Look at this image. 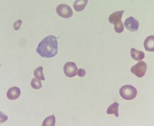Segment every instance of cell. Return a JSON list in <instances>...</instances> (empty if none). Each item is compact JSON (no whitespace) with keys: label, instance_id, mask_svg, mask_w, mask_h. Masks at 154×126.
Wrapping results in <instances>:
<instances>
[{"label":"cell","instance_id":"18","mask_svg":"<svg viewBox=\"0 0 154 126\" xmlns=\"http://www.w3.org/2000/svg\"><path fill=\"white\" fill-rule=\"evenodd\" d=\"M77 75H79V77H84L86 75V70L83 69V68H79L77 71Z\"/></svg>","mask_w":154,"mask_h":126},{"label":"cell","instance_id":"15","mask_svg":"<svg viewBox=\"0 0 154 126\" xmlns=\"http://www.w3.org/2000/svg\"><path fill=\"white\" fill-rule=\"evenodd\" d=\"M114 29L117 33H122L124 31V25L122 22V21H119L114 24Z\"/></svg>","mask_w":154,"mask_h":126},{"label":"cell","instance_id":"7","mask_svg":"<svg viewBox=\"0 0 154 126\" xmlns=\"http://www.w3.org/2000/svg\"><path fill=\"white\" fill-rule=\"evenodd\" d=\"M7 98L9 100H16L17 98H19L20 94H21V91L19 87H14L10 88L7 91Z\"/></svg>","mask_w":154,"mask_h":126},{"label":"cell","instance_id":"3","mask_svg":"<svg viewBox=\"0 0 154 126\" xmlns=\"http://www.w3.org/2000/svg\"><path fill=\"white\" fill-rule=\"evenodd\" d=\"M147 70L146 63L143 61H139L138 63L133 65L130 71L133 74H134L137 77L143 78L145 75Z\"/></svg>","mask_w":154,"mask_h":126},{"label":"cell","instance_id":"14","mask_svg":"<svg viewBox=\"0 0 154 126\" xmlns=\"http://www.w3.org/2000/svg\"><path fill=\"white\" fill-rule=\"evenodd\" d=\"M34 76L36 79L38 80H45V77H44L43 74V68L42 66H39L38 68H36L35 71H34Z\"/></svg>","mask_w":154,"mask_h":126},{"label":"cell","instance_id":"10","mask_svg":"<svg viewBox=\"0 0 154 126\" xmlns=\"http://www.w3.org/2000/svg\"><path fill=\"white\" fill-rule=\"evenodd\" d=\"M130 55L131 57L136 61H142L145 58V53L142 51H139L134 48L130 49Z\"/></svg>","mask_w":154,"mask_h":126},{"label":"cell","instance_id":"2","mask_svg":"<svg viewBox=\"0 0 154 126\" xmlns=\"http://www.w3.org/2000/svg\"><path fill=\"white\" fill-rule=\"evenodd\" d=\"M120 96L125 100H133L137 95V88L130 85H126L120 88L119 89Z\"/></svg>","mask_w":154,"mask_h":126},{"label":"cell","instance_id":"16","mask_svg":"<svg viewBox=\"0 0 154 126\" xmlns=\"http://www.w3.org/2000/svg\"><path fill=\"white\" fill-rule=\"evenodd\" d=\"M31 86L34 89H40L42 86L40 80H38L36 79H32L31 80Z\"/></svg>","mask_w":154,"mask_h":126},{"label":"cell","instance_id":"13","mask_svg":"<svg viewBox=\"0 0 154 126\" xmlns=\"http://www.w3.org/2000/svg\"><path fill=\"white\" fill-rule=\"evenodd\" d=\"M56 123V117L54 115L49 116L45 118L42 122V126H54Z\"/></svg>","mask_w":154,"mask_h":126},{"label":"cell","instance_id":"17","mask_svg":"<svg viewBox=\"0 0 154 126\" xmlns=\"http://www.w3.org/2000/svg\"><path fill=\"white\" fill-rule=\"evenodd\" d=\"M22 23H23V21H22L21 20H17V21L14 23V25H13V28H14L15 30H19V28H20V27H21Z\"/></svg>","mask_w":154,"mask_h":126},{"label":"cell","instance_id":"12","mask_svg":"<svg viewBox=\"0 0 154 126\" xmlns=\"http://www.w3.org/2000/svg\"><path fill=\"white\" fill-rule=\"evenodd\" d=\"M87 4L88 0H76L73 3V8L76 12H82L84 10Z\"/></svg>","mask_w":154,"mask_h":126},{"label":"cell","instance_id":"11","mask_svg":"<svg viewBox=\"0 0 154 126\" xmlns=\"http://www.w3.org/2000/svg\"><path fill=\"white\" fill-rule=\"evenodd\" d=\"M119 104L118 102H114L108 107L106 113L109 115H115L116 117L118 118L119 117Z\"/></svg>","mask_w":154,"mask_h":126},{"label":"cell","instance_id":"9","mask_svg":"<svg viewBox=\"0 0 154 126\" xmlns=\"http://www.w3.org/2000/svg\"><path fill=\"white\" fill-rule=\"evenodd\" d=\"M144 48L146 51L154 52V36L149 35L144 41Z\"/></svg>","mask_w":154,"mask_h":126},{"label":"cell","instance_id":"8","mask_svg":"<svg viewBox=\"0 0 154 126\" xmlns=\"http://www.w3.org/2000/svg\"><path fill=\"white\" fill-rule=\"evenodd\" d=\"M123 13H124V11L123 10L117 11V12H113V13H112V14L109 16V22L111 24H115V23L121 21Z\"/></svg>","mask_w":154,"mask_h":126},{"label":"cell","instance_id":"5","mask_svg":"<svg viewBox=\"0 0 154 126\" xmlns=\"http://www.w3.org/2000/svg\"><path fill=\"white\" fill-rule=\"evenodd\" d=\"M78 68L75 62H68L63 66V72L65 75L69 78H73L77 75Z\"/></svg>","mask_w":154,"mask_h":126},{"label":"cell","instance_id":"1","mask_svg":"<svg viewBox=\"0 0 154 126\" xmlns=\"http://www.w3.org/2000/svg\"><path fill=\"white\" fill-rule=\"evenodd\" d=\"M58 40L55 35L45 37L36 48V52L42 58H53L58 53Z\"/></svg>","mask_w":154,"mask_h":126},{"label":"cell","instance_id":"6","mask_svg":"<svg viewBox=\"0 0 154 126\" xmlns=\"http://www.w3.org/2000/svg\"><path fill=\"white\" fill-rule=\"evenodd\" d=\"M123 25H124V27H126L128 30L131 32H137L139 29V26H140V23H139L138 20H137L132 16L127 18L125 20V22Z\"/></svg>","mask_w":154,"mask_h":126},{"label":"cell","instance_id":"4","mask_svg":"<svg viewBox=\"0 0 154 126\" xmlns=\"http://www.w3.org/2000/svg\"><path fill=\"white\" fill-rule=\"evenodd\" d=\"M56 13H57L60 17L64 18V19H69L72 16L73 12L72 9L69 5L66 4H60L56 7Z\"/></svg>","mask_w":154,"mask_h":126}]
</instances>
